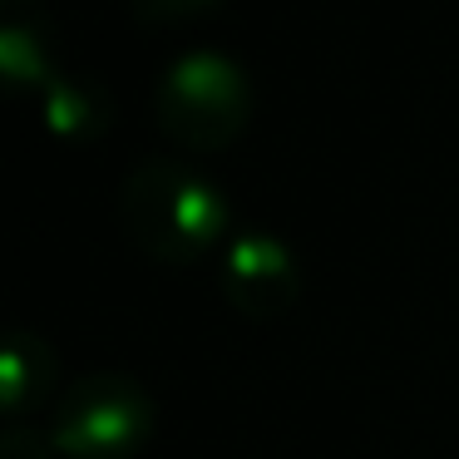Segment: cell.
<instances>
[{"instance_id": "obj_1", "label": "cell", "mask_w": 459, "mask_h": 459, "mask_svg": "<svg viewBox=\"0 0 459 459\" xmlns=\"http://www.w3.org/2000/svg\"><path fill=\"white\" fill-rule=\"evenodd\" d=\"M119 222L143 257L163 267H188L203 252L228 247L232 198L218 178L193 169L188 159L153 153L139 159L119 188Z\"/></svg>"}, {"instance_id": "obj_2", "label": "cell", "mask_w": 459, "mask_h": 459, "mask_svg": "<svg viewBox=\"0 0 459 459\" xmlns=\"http://www.w3.org/2000/svg\"><path fill=\"white\" fill-rule=\"evenodd\" d=\"M153 119L173 143L193 153H222L252 119V74L228 50H183L153 84Z\"/></svg>"}, {"instance_id": "obj_3", "label": "cell", "mask_w": 459, "mask_h": 459, "mask_svg": "<svg viewBox=\"0 0 459 459\" xmlns=\"http://www.w3.org/2000/svg\"><path fill=\"white\" fill-rule=\"evenodd\" d=\"M159 429L153 395L129 370H90L50 410L60 459H134Z\"/></svg>"}, {"instance_id": "obj_4", "label": "cell", "mask_w": 459, "mask_h": 459, "mask_svg": "<svg viewBox=\"0 0 459 459\" xmlns=\"http://www.w3.org/2000/svg\"><path fill=\"white\" fill-rule=\"evenodd\" d=\"M218 281L232 311H242L247 321H277L301 297V262L287 238L267 228H242L222 247Z\"/></svg>"}, {"instance_id": "obj_5", "label": "cell", "mask_w": 459, "mask_h": 459, "mask_svg": "<svg viewBox=\"0 0 459 459\" xmlns=\"http://www.w3.org/2000/svg\"><path fill=\"white\" fill-rule=\"evenodd\" d=\"M60 74V35L40 0H0V80L11 94H45Z\"/></svg>"}, {"instance_id": "obj_6", "label": "cell", "mask_w": 459, "mask_h": 459, "mask_svg": "<svg viewBox=\"0 0 459 459\" xmlns=\"http://www.w3.org/2000/svg\"><path fill=\"white\" fill-rule=\"evenodd\" d=\"M60 385V356L55 346L30 326H11L5 351H0V405L5 415L21 420L35 405L50 400V390Z\"/></svg>"}, {"instance_id": "obj_7", "label": "cell", "mask_w": 459, "mask_h": 459, "mask_svg": "<svg viewBox=\"0 0 459 459\" xmlns=\"http://www.w3.org/2000/svg\"><path fill=\"white\" fill-rule=\"evenodd\" d=\"M40 119L65 143H94L114 129V94L90 74L60 70L40 94Z\"/></svg>"}, {"instance_id": "obj_8", "label": "cell", "mask_w": 459, "mask_h": 459, "mask_svg": "<svg viewBox=\"0 0 459 459\" xmlns=\"http://www.w3.org/2000/svg\"><path fill=\"white\" fill-rule=\"evenodd\" d=\"M222 0H129V11L139 25H183L193 15H208Z\"/></svg>"}, {"instance_id": "obj_9", "label": "cell", "mask_w": 459, "mask_h": 459, "mask_svg": "<svg viewBox=\"0 0 459 459\" xmlns=\"http://www.w3.org/2000/svg\"><path fill=\"white\" fill-rule=\"evenodd\" d=\"M0 459H55V439L50 429H35V425H5L0 435Z\"/></svg>"}]
</instances>
